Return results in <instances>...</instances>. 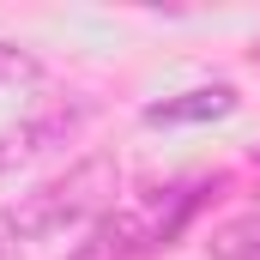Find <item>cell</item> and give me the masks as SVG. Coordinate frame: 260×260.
<instances>
[{
  "label": "cell",
  "mask_w": 260,
  "mask_h": 260,
  "mask_svg": "<svg viewBox=\"0 0 260 260\" xmlns=\"http://www.w3.org/2000/svg\"><path fill=\"white\" fill-rule=\"evenodd\" d=\"M206 254L212 260H260V218H230L224 230H212Z\"/></svg>",
  "instance_id": "3"
},
{
  "label": "cell",
  "mask_w": 260,
  "mask_h": 260,
  "mask_svg": "<svg viewBox=\"0 0 260 260\" xmlns=\"http://www.w3.org/2000/svg\"><path fill=\"white\" fill-rule=\"evenodd\" d=\"M0 260H18V248H12V242H6V236H0Z\"/></svg>",
  "instance_id": "5"
},
{
  "label": "cell",
  "mask_w": 260,
  "mask_h": 260,
  "mask_svg": "<svg viewBox=\"0 0 260 260\" xmlns=\"http://www.w3.org/2000/svg\"><path fill=\"white\" fill-rule=\"evenodd\" d=\"M24 79H37V55L0 43V85H24Z\"/></svg>",
  "instance_id": "4"
},
{
  "label": "cell",
  "mask_w": 260,
  "mask_h": 260,
  "mask_svg": "<svg viewBox=\"0 0 260 260\" xmlns=\"http://www.w3.org/2000/svg\"><path fill=\"white\" fill-rule=\"evenodd\" d=\"M236 91L230 85H194V91H182V97H164V103H151L145 109V121L151 127H200V121H224V115H236Z\"/></svg>",
  "instance_id": "2"
},
{
  "label": "cell",
  "mask_w": 260,
  "mask_h": 260,
  "mask_svg": "<svg viewBox=\"0 0 260 260\" xmlns=\"http://www.w3.org/2000/svg\"><path fill=\"white\" fill-rule=\"evenodd\" d=\"M115 188H121L115 157H85V164L67 170L61 182H43L37 194H18L12 206H6V236H18V242L55 236V230H67V224L103 212V206L115 200Z\"/></svg>",
  "instance_id": "1"
}]
</instances>
